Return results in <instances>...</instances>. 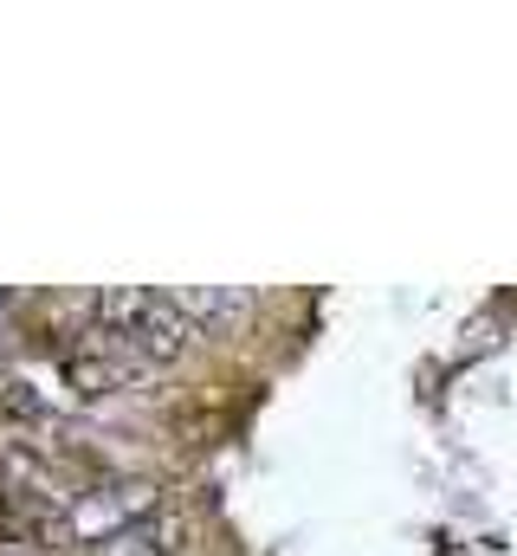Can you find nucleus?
Here are the masks:
<instances>
[{"mask_svg": "<svg viewBox=\"0 0 517 556\" xmlns=\"http://www.w3.org/2000/svg\"><path fill=\"white\" fill-rule=\"evenodd\" d=\"M168 304L188 317V330H194V337H214L220 324H240V317L253 311V298H247V291H214V285H207V291H168Z\"/></svg>", "mask_w": 517, "mask_h": 556, "instance_id": "4", "label": "nucleus"}, {"mask_svg": "<svg viewBox=\"0 0 517 556\" xmlns=\"http://www.w3.org/2000/svg\"><path fill=\"white\" fill-rule=\"evenodd\" d=\"M188 551H194V518L181 505H155L149 518H136L129 531H117L111 544H98L85 556H188Z\"/></svg>", "mask_w": 517, "mask_h": 556, "instance_id": "3", "label": "nucleus"}, {"mask_svg": "<svg viewBox=\"0 0 517 556\" xmlns=\"http://www.w3.org/2000/svg\"><path fill=\"white\" fill-rule=\"evenodd\" d=\"M85 330L98 343H111L117 356H129L136 369H168L181 363L201 337L188 330V317L168 304V291H98L85 304Z\"/></svg>", "mask_w": 517, "mask_h": 556, "instance_id": "1", "label": "nucleus"}, {"mask_svg": "<svg viewBox=\"0 0 517 556\" xmlns=\"http://www.w3.org/2000/svg\"><path fill=\"white\" fill-rule=\"evenodd\" d=\"M59 376H65V389L78 402H117V395H136L149 382V369H136L129 356H117L111 343H98L91 330L59 343Z\"/></svg>", "mask_w": 517, "mask_h": 556, "instance_id": "2", "label": "nucleus"}]
</instances>
